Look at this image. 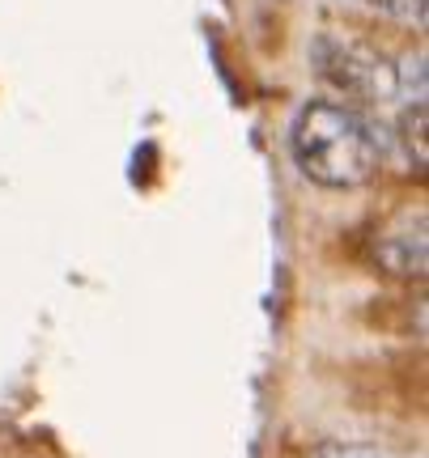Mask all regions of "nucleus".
Listing matches in <instances>:
<instances>
[{"label":"nucleus","instance_id":"obj_1","mask_svg":"<svg viewBox=\"0 0 429 458\" xmlns=\"http://www.w3.org/2000/svg\"><path fill=\"white\" fill-rule=\"evenodd\" d=\"M289 153L314 187L348 191L374 179L382 162V136L357 106L311 98L297 106L289 123Z\"/></svg>","mask_w":429,"mask_h":458},{"label":"nucleus","instance_id":"obj_4","mask_svg":"<svg viewBox=\"0 0 429 458\" xmlns=\"http://www.w3.org/2000/svg\"><path fill=\"white\" fill-rule=\"evenodd\" d=\"M399 136H404V148H408L413 165L421 170V165H425V106L404 111V119H399Z\"/></svg>","mask_w":429,"mask_h":458},{"label":"nucleus","instance_id":"obj_5","mask_svg":"<svg viewBox=\"0 0 429 458\" xmlns=\"http://www.w3.org/2000/svg\"><path fill=\"white\" fill-rule=\"evenodd\" d=\"M365 9H374L382 17H396V21H425V0H357Z\"/></svg>","mask_w":429,"mask_h":458},{"label":"nucleus","instance_id":"obj_3","mask_svg":"<svg viewBox=\"0 0 429 458\" xmlns=\"http://www.w3.org/2000/svg\"><path fill=\"white\" fill-rule=\"evenodd\" d=\"M374 259L391 276H425V213L408 208L391 225H382L379 238H374Z\"/></svg>","mask_w":429,"mask_h":458},{"label":"nucleus","instance_id":"obj_6","mask_svg":"<svg viewBox=\"0 0 429 458\" xmlns=\"http://www.w3.org/2000/svg\"><path fill=\"white\" fill-rule=\"evenodd\" d=\"M314 458H396L387 454V450H379V445H348V442H331L323 445Z\"/></svg>","mask_w":429,"mask_h":458},{"label":"nucleus","instance_id":"obj_2","mask_svg":"<svg viewBox=\"0 0 429 458\" xmlns=\"http://www.w3.org/2000/svg\"><path fill=\"white\" fill-rule=\"evenodd\" d=\"M311 64L319 68L323 81L336 85V89L348 94V98L396 102V64L382 60L379 51L353 43V38L319 34L311 43Z\"/></svg>","mask_w":429,"mask_h":458}]
</instances>
